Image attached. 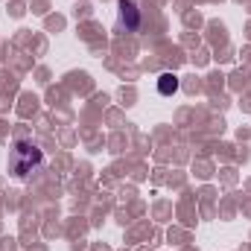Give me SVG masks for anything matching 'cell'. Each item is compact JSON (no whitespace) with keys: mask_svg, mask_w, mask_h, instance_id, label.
Wrapping results in <instances>:
<instances>
[{"mask_svg":"<svg viewBox=\"0 0 251 251\" xmlns=\"http://www.w3.org/2000/svg\"><path fill=\"white\" fill-rule=\"evenodd\" d=\"M44 167V152L38 143L32 140H15L12 152H9V173L18 178V181H26L32 178L38 170Z\"/></svg>","mask_w":251,"mask_h":251,"instance_id":"cell-1","label":"cell"},{"mask_svg":"<svg viewBox=\"0 0 251 251\" xmlns=\"http://www.w3.org/2000/svg\"><path fill=\"white\" fill-rule=\"evenodd\" d=\"M158 91H161L164 97H170V94H176V91H178V79H176L173 73H164V76L158 79Z\"/></svg>","mask_w":251,"mask_h":251,"instance_id":"cell-3","label":"cell"},{"mask_svg":"<svg viewBox=\"0 0 251 251\" xmlns=\"http://www.w3.org/2000/svg\"><path fill=\"white\" fill-rule=\"evenodd\" d=\"M140 24V15H137V6L131 0H120V29L126 26V32H134Z\"/></svg>","mask_w":251,"mask_h":251,"instance_id":"cell-2","label":"cell"}]
</instances>
